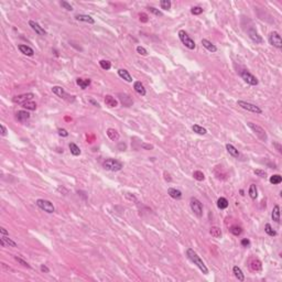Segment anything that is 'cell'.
Instances as JSON below:
<instances>
[{"instance_id": "obj_1", "label": "cell", "mask_w": 282, "mask_h": 282, "mask_svg": "<svg viewBox=\"0 0 282 282\" xmlns=\"http://www.w3.org/2000/svg\"><path fill=\"white\" fill-rule=\"evenodd\" d=\"M186 256H187V258H189L194 265H196V266H197V268L200 269V270L202 271L204 275H207V273H208L207 267H206V265L203 262V260L200 258V256H198V255L196 254L195 251H194V249H192V248H189V249L186 250Z\"/></svg>"}, {"instance_id": "obj_2", "label": "cell", "mask_w": 282, "mask_h": 282, "mask_svg": "<svg viewBox=\"0 0 282 282\" xmlns=\"http://www.w3.org/2000/svg\"><path fill=\"white\" fill-rule=\"evenodd\" d=\"M122 163L120 161L116 160V159H106L103 162V168L107 171H111V172H117L122 169Z\"/></svg>"}, {"instance_id": "obj_3", "label": "cell", "mask_w": 282, "mask_h": 282, "mask_svg": "<svg viewBox=\"0 0 282 282\" xmlns=\"http://www.w3.org/2000/svg\"><path fill=\"white\" fill-rule=\"evenodd\" d=\"M247 126L254 131V133L261 140V141H264L266 142L267 140H268V135H267L266 130H265L262 127L258 126L257 124H254V122H247Z\"/></svg>"}, {"instance_id": "obj_4", "label": "cell", "mask_w": 282, "mask_h": 282, "mask_svg": "<svg viewBox=\"0 0 282 282\" xmlns=\"http://www.w3.org/2000/svg\"><path fill=\"white\" fill-rule=\"evenodd\" d=\"M179 37H180V40H181V42H182L187 49H190V50L195 49L196 44H195V42H194V40L191 39V37H190L184 30L179 31Z\"/></svg>"}, {"instance_id": "obj_5", "label": "cell", "mask_w": 282, "mask_h": 282, "mask_svg": "<svg viewBox=\"0 0 282 282\" xmlns=\"http://www.w3.org/2000/svg\"><path fill=\"white\" fill-rule=\"evenodd\" d=\"M190 206L191 210L196 216L202 217L203 216V204L200 203V200L196 197H191L190 200Z\"/></svg>"}, {"instance_id": "obj_6", "label": "cell", "mask_w": 282, "mask_h": 282, "mask_svg": "<svg viewBox=\"0 0 282 282\" xmlns=\"http://www.w3.org/2000/svg\"><path fill=\"white\" fill-rule=\"evenodd\" d=\"M35 204H37V206L39 208H41V210H44V212L49 213V214H52V213L55 212V207H54L53 203L50 202V200H47L39 198V200H37Z\"/></svg>"}, {"instance_id": "obj_7", "label": "cell", "mask_w": 282, "mask_h": 282, "mask_svg": "<svg viewBox=\"0 0 282 282\" xmlns=\"http://www.w3.org/2000/svg\"><path fill=\"white\" fill-rule=\"evenodd\" d=\"M237 105L239 107H241L243 109L247 110V111L250 112H254V114H258L260 115L262 112V109H261L259 106H256L251 103H248V101H244V100H238L237 101Z\"/></svg>"}, {"instance_id": "obj_8", "label": "cell", "mask_w": 282, "mask_h": 282, "mask_svg": "<svg viewBox=\"0 0 282 282\" xmlns=\"http://www.w3.org/2000/svg\"><path fill=\"white\" fill-rule=\"evenodd\" d=\"M240 76H241V78H243L247 84L251 85V86H256V85H258V83H259L258 78H257L255 75H252L251 73L247 70L241 71V72H240Z\"/></svg>"}, {"instance_id": "obj_9", "label": "cell", "mask_w": 282, "mask_h": 282, "mask_svg": "<svg viewBox=\"0 0 282 282\" xmlns=\"http://www.w3.org/2000/svg\"><path fill=\"white\" fill-rule=\"evenodd\" d=\"M269 43H270L272 47H277V49H281L282 47V40H281V35L277 32V31H273L269 34Z\"/></svg>"}, {"instance_id": "obj_10", "label": "cell", "mask_w": 282, "mask_h": 282, "mask_svg": "<svg viewBox=\"0 0 282 282\" xmlns=\"http://www.w3.org/2000/svg\"><path fill=\"white\" fill-rule=\"evenodd\" d=\"M33 98H34V94L27 93V94H21V95L14 96V97L12 98V101H13L14 104H20V105H22V104L27 103V101L32 100Z\"/></svg>"}, {"instance_id": "obj_11", "label": "cell", "mask_w": 282, "mask_h": 282, "mask_svg": "<svg viewBox=\"0 0 282 282\" xmlns=\"http://www.w3.org/2000/svg\"><path fill=\"white\" fill-rule=\"evenodd\" d=\"M52 92H53L55 95H57L58 97H61V98H63V99L68 100V101H71V100H74L73 98H70V97H73V96L68 95V94L66 93L65 91H64L63 87H61V86H53V87H52Z\"/></svg>"}, {"instance_id": "obj_12", "label": "cell", "mask_w": 282, "mask_h": 282, "mask_svg": "<svg viewBox=\"0 0 282 282\" xmlns=\"http://www.w3.org/2000/svg\"><path fill=\"white\" fill-rule=\"evenodd\" d=\"M248 35L251 39V41H254L256 44H262L264 43V39L261 37V35H259V33L256 31V29L254 28L248 29Z\"/></svg>"}, {"instance_id": "obj_13", "label": "cell", "mask_w": 282, "mask_h": 282, "mask_svg": "<svg viewBox=\"0 0 282 282\" xmlns=\"http://www.w3.org/2000/svg\"><path fill=\"white\" fill-rule=\"evenodd\" d=\"M29 26L31 27V29H32V30L34 31L37 34H39V35H45L47 34V31H45L42 27L40 26L37 22L33 21V20H30V21H29Z\"/></svg>"}, {"instance_id": "obj_14", "label": "cell", "mask_w": 282, "mask_h": 282, "mask_svg": "<svg viewBox=\"0 0 282 282\" xmlns=\"http://www.w3.org/2000/svg\"><path fill=\"white\" fill-rule=\"evenodd\" d=\"M0 244H1L2 247H17L16 241H13L8 236L5 235H1V237H0Z\"/></svg>"}, {"instance_id": "obj_15", "label": "cell", "mask_w": 282, "mask_h": 282, "mask_svg": "<svg viewBox=\"0 0 282 282\" xmlns=\"http://www.w3.org/2000/svg\"><path fill=\"white\" fill-rule=\"evenodd\" d=\"M16 119L20 122H24L28 119H30V114L28 110H19L16 114Z\"/></svg>"}, {"instance_id": "obj_16", "label": "cell", "mask_w": 282, "mask_h": 282, "mask_svg": "<svg viewBox=\"0 0 282 282\" xmlns=\"http://www.w3.org/2000/svg\"><path fill=\"white\" fill-rule=\"evenodd\" d=\"M75 19H76L77 21L86 22V23H89V24L95 23L94 18H92L91 16H87V14H76V16H75Z\"/></svg>"}, {"instance_id": "obj_17", "label": "cell", "mask_w": 282, "mask_h": 282, "mask_svg": "<svg viewBox=\"0 0 282 282\" xmlns=\"http://www.w3.org/2000/svg\"><path fill=\"white\" fill-rule=\"evenodd\" d=\"M133 88H135L136 93H137L138 95H140V96H146V94H147L143 84L141 82H139V81L135 82V84H133Z\"/></svg>"}, {"instance_id": "obj_18", "label": "cell", "mask_w": 282, "mask_h": 282, "mask_svg": "<svg viewBox=\"0 0 282 282\" xmlns=\"http://www.w3.org/2000/svg\"><path fill=\"white\" fill-rule=\"evenodd\" d=\"M105 104H106V106H108V107L114 108V107H117V106H118V100H117L114 96L106 95L105 96Z\"/></svg>"}, {"instance_id": "obj_19", "label": "cell", "mask_w": 282, "mask_h": 282, "mask_svg": "<svg viewBox=\"0 0 282 282\" xmlns=\"http://www.w3.org/2000/svg\"><path fill=\"white\" fill-rule=\"evenodd\" d=\"M18 49L20 50V52H21L22 54H24V55H27V56H32L33 54H34L33 49H31L30 47H28V45H26V44H19Z\"/></svg>"}, {"instance_id": "obj_20", "label": "cell", "mask_w": 282, "mask_h": 282, "mask_svg": "<svg viewBox=\"0 0 282 282\" xmlns=\"http://www.w3.org/2000/svg\"><path fill=\"white\" fill-rule=\"evenodd\" d=\"M118 75L121 77L122 79H125L126 82H128V83L132 82V76H131L130 73H129L127 70H125V68H120V70H118Z\"/></svg>"}, {"instance_id": "obj_21", "label": "cell", "mask_w": 282, "mask_h": 282, "mask_svg": "<svg viewBox=\"0 0 282 282\" xmlns=\"http://www.w3.org/2000/svg\"><path fill=\"white\" fill-rule=\"evenodd\" d=\"M168 194L172 198H174V200H181L182 198V192L180 191V190L174 189V187H170L168 190Z\"/></svg>"}, {"instance_id": "obj_22", "label": "cell", "mask_w": 282, "mask_h": 282, "mask_svg": "<svg viewBox=\"0 0 282 282\" xmlns=\"http://www.w3.org/2000/svg\"><path fill=\"white\" fill-rule=\"evenodd\" d=\"M202 44H203V47H205V49L207 50V51L212 52V53H215V52L217 51V47H215V45L213 44V43L210 42V41H208V40L203 39V40H202Z\"/></svg>"}, {"instance_id": "obj_23", "label": "cell", "mask_w": 282, "mask_h": 282, "mask_svg": "<svg viewBox=\"0 0 282 282\" xmlns=\"http://www.w3.org/2000/svg\"><path fill=\"white\" fill-rule=\"evenodd\" d=\"M118 96L119 99L121 100L122 105H125L126 107H130L132 105V100H131V98L128 95H126V94H118Z\"/></svg>"}, {"instance_id": "obj_24", "label": "cell", "mask_w": 282, "mask_h": 282, "mask_svg": "<svg viewBox=\"0 0 282 282\" xmlns=\"http://www.w3.org/2000/svg\"><path fill=\"white\" fill-rule=\"evenodd\" d=\"M249 268L252 271H260L262 269V265H261L260 260H258V259H252L249 264Z\"/></svg>"}, {"instance_id": "obj_25", "label": "cell", "mask_w": 282, "mask_h": 282, "mask_svg": "<svg viewBox=\"0 0 282 282\" xmlns=\"http://www.w3.org/2000/svg\"><path fill=\"white\" fill-rule=\"evenodd\" d=\"M91 83H92V81L89 78H77L76 79V84L82 89H86L87 87L91 85Z\"/></svg>"}, {"instance_id": "obj_26", "label": "cell", "mask_w": 282, "mask_h": 282, "mask_svg": "<svg viewBox=\"0 0 282 282\" xmlns=\"http://www.w3.org/2000/svg\"><path fill=\"white\" fill-rule=\"evenodd\" d=\"M226 150H227V152H228V153L230 154L231 156H234V158H239V156H240L239 151H238V150L236 149V148L234 147L233 145H230V143H227V145H226Z\"/></svg>"}, {"instance_id": "obj_27", "label": "cell", "mask_w": 282, "mask_h": 282, "mask_svg": "<svg viewBox=\"0 0 282 282\" xmlns=\"http://www.w3.org/2000/svg\"><path fill=\"white\" fill-rule=\"evenodd\" d=\"M106 133H107L108 138H109L111 141H118L119 137H120V136H119V133H118V131L115 130V129H112V128L107 129V132H106Z\"/></svg>"}, {"instance_id": "obj_28", "label": "cell", "mask_w": 282, "mask_h": 282, "mask_svg": "<svg viewBox=\"0 0 282 282\" xmlns=\"http://www.w3.org/2000/svg\"><path fill=\"white\" fill-rule=\"evenodd\" d=\"M233 272L234 275H235V277L238 279V281H245V275L243 273V271H241V269L239 268L238 266H235L233 268Z\"/></svg>"}, {"instance_id": "obj_29", "label": "cell", "mask_w": 282, "mask_h": 282, "mask_svg": "<svg viewBox=\"0 0 282 282\" xmlns=\"http://www.w3.org/2000/svg\"><path fill=\"white\" fill-rule=\"evenodd\" d=\"M271 217H272V220H275V223H280V206L279 205L273 206L272 213H271Z\"/></svg>"}, {"instance_id": "obj_30", "label": "cell", "mask_w": 282, "mask_h": 282, "mask_svg": "<svg viewBox=\"0 0 282 282\" xmlns=\"http://www.w3.org/2000/svg\"><path fill=\"white\" fill-rule=\"evenodd\" d=\"M228 205H229L228 200H227L225 197H219L218 200H217V207H218L219 210H225V208L228 207Z\"/></svg>"}, {"instance_id": "obj_31", "label": "cell", "mask_w": 282, "mask_h": 282, "mask_svg": "<svg viewBox=\"0 0 282 282\" xmlns=\"http://www.w3.org/2000/svg\"><path fill=\"white\" fill-rule=\"evenodd\" d=\"M248 194H249L250 198L251 200H256L258 197V189H257L256 184H251L249 186V191H248Z\"/></svg>"}, {"instance_id": "obj_32", "label": "cell", "mask_w": 282, "mask_h": 282, "mask_svg": "<svg viewBox=\"0 0 282 282\" xmlns=\"http://www.w3.org/2000/svg\"><path fill=\"white\" fill-rule=\"evenodd\" d=\"M68 148H70V151L71 153L73 154V156H77L81 154V149H79V147L77 145H75L74 142H71L70 145H68Z\"/></svg>"}, {"instance_id": "obj_33", "label": "cell", "mask_w": 282, "mask_h": 282, "mask_svg": "<svg viewBox=\"0 0 282 282\" xmlns=\"http://www.w3.org/2000/svg\"><path fill=\"white\" fill-rule=\"evenodd\" d=\"M210 235H212L214 238H220V237H221V230H220V228H219V227H217V226L210 227Z\"/></svg>"}, {"instance_id": "obj_34", "label": "cell", "mask_w": 282, "mask_h": 282, "mask_svg": "<svg viewBox=\"0 0 282 282\" xmlns=\"http://www.w3.org/2000/svg\"><path fill=\"white\" fill-rule=\"evenodd\" d=\"M192 129H193L194 132H196L197 135H205V133L207 132V130H206L204 127L200 126V125H193Z\"/></svg>"}, {"instance_id": "obj_35", "label": "cell", "mask_w": 282, "mask_h": 282, "mask_svg": "<svg viewBox=\"0 0 282 282\" xmlns=\"http://www.w3.org/2000/svg\"><path fill=\"white\" fill-rule=\"evenodd\" d=\"M269 181H270L271 184L278 185L282 182V176L280 174H275V175H272V176H270V180H269Z\"/></svg>"}, {"instance_id": "obj_36", "label": "cell", "mask_w": 282, "mask_h": 282, "mask_svg": "<svg viewBox=\"0 0 282 282\" xmlns=\"http://www.w3.org/2000/svg\"><path fill=\"white\" fill-rule=\"evenodd\" d=\"M22 107L27 110H35L37 109V104L34 101H32V100H30V101H27V103L22 104Z\"/></svg>"}, {"instance_id": "obj_37", "label": "cell", "mask_w": 282, "mask_h": 282, "mask_svg": "<svg viewBox=\"0 0 282 282\" xmlns=\"http://www.w3.org/2000/svg\"><path fill=\"white\" fill-rule=\"evenodd\" d=\"M99 65H100V67L105 71H108L111 68V63H110L109 61H107V60H100Z\"/></svg>"}, {"instance_id": "obj_38", "label": "cell", "mask_w": 282, "mask_h": 282, "mask_svg": "<svg viewBox=\"0 0 282 282\" xmlns=\"http://www.w3.org/2000/svg\"><path fill=\"white\" fill-rule=\"evenodd\" d=\"M229 230H230V233L235 236H239V235H241V233H243V228L240 226H236V225L235 226H231L230 228H229Z\"/></svg>"}, {"instance_id": "obj_39", "label": "cell", "mask_w": 282, "mask_h": 282, "mask_svg": "<svg viewBox=\"0 0 282 282\" xmlns=\"http://www.w3.org/2000/svg\"><path fill=\"white\" fill-rule=\"evenodd\" d=\"M193 177L196 180V181H204V179H205V175H204V173L202 172V171H194L193 173Z\"/></svg>"}, {"instance_id": "obj_40", "label": "cell", "mask_w": 282, "mask_h": 282, "mask_svg": "<svg viewBox=\"0 0 282 282\" xmlns=\"http://www.w3.org/2000/svg\"><path fill=\"white\" fill-rule=\"evenodd\" d=\"M265 231H266L269 236H271V237H273V236L277 235V231H275V229L271 227L270 224H266V226H265Z\"/></svg>"}, {"instance_id": "obj_41", "label": "cell", "mask_w": 282, "mask_h": 282, "mask_svg": "<svg viewBox=\"0 0 282 282\" xmlns=\"http://www.w3.org/2000/svg\"><path fill=\"white\" fill-rule=\"evenodd\" d=\"M160 7H161V9H163V10H169L171 8V1L170 0H161Z\"/></svg>"}, {"instance_id": "obj_42", "label": "cell", "mask_w": 282, "mask_h": 282, "mask_svg": "<svg viewBox=\"0 0 282 282\" xmlns=\"http://www.w3.org/2000/svg\"><path fill=\"white\" fill-rule=\"evenodd\" d=\"M14 259H16V260L18 261V262H19V264H20V265H21V266L27 267V268H29V269L31 268V266H30V265H29L28 262H27V261H24L22 258H20V257H18V256H14Z\"/></svg>"}, {"instance_id": "obj_43", "label": "cell", "mask_w": 282, "mask_h": 282, "mask_svg": "<svg viewBox=\"0 0 282 282\" xmlns=\"http://www.w3.org/2000/svg\"><path fill=\"white\" fill-rule=\"evenodd\" d=\"M148 9L150 10V12H151V13H153L154 16H156V17H162V16H163V13H162L160 10L156 9V8H154V7H149Z\"/></svg>"}, {"instance_id": "obj_44", "label": "cell", "mask_w": 282, "mask_h": 282, "mask_svg": "<svg viewBox=\"0 0 282 282\" xmlns=\"http://www.w3.org/2000/svg\"><path fill=\"white\" fill-rule=\"evenodd\" d=\"M191 12H192V14H195V16H197V14H200L202 12H203V8H200V7H193L191 9Z\"/></svg>"}, {"instance_id": "obj_45", "label": "cell", "mask_w": 282, "mask_h": 282, "mask_svg": "<svg viewBox=\"0 0 282 282\" xmlns=\"http://www.w3.org/2000/svg\"><path fill=\"white\" fill-rule=\"evenodd\" d=\"M61 6L64 8V9L67 10V11H72L73 10V7L71 6V3L67 2V1H61Z\"/></svg>"}, {"instance_id": "obj_46", "label": "cell", "mask_w": 282, "mask_h": 282, "mask_svg": "<svg viewBox=\"0 0 282 282\" xmlns=\"http://www.w3.org/2000/svg\"><path fill=\"white\" fill-rule=\"evenodd\" d=\"M137 52H138V54H140V55H142V56H146L148 54L147 50L142 47H137Z\"/></svg>"}, {"instance_id": "obj_47", "label": "cell", "mask_w": 282, "mask_h": 282, "mask_svg": "<svg viewBox=\"0 0 282 282\" xmlns=\"http://www.w3.org/2000/svg\"><path fill=\"white\" fill-rule=\"evenodd\" d=\"M254 173L257 175V176H260V177H266L267 176V173L265 172V171H262V170H255Z\"/></svg>"}, {"instance_id": "obj_48", "label": "cell", "mask_w": 282, "mask_h": 282, "mask_svg": "<svg viewBox=\"0 0 282 282\" xmlns=\"http://www.w3.org/2000/svg\"><path fill=\"white\" fill-rule=\"evenodd\" d=\"M57 132H58V135L61 136V137H67V136H68L67 130H66V129H64V128H60L57 130Z\"/></svg>"}, {"instance_id": "obj_49", "label": "cell", "mask_w": 282, "mask_h": 282, "mask_svg": "<svg viewBox=\"0 0 282 282\" xmlns=\"http://www.w3.org/2000/svg\"><path fill=\"white\" fill-rule=\"evenodd\" d=\"M88 103H89V104H92V105H93V106H95V107L100 108L99 103H98L97 100H95V99H94V98H88Z\"/></svg>"}, {"instance_id": "obj_50", "label": "cell", "mask_w": 282, "mask_h": 282, "mask_svg": "<svg viewBox=\"0 0 282 282\" xmlns=\"http://www.w3.org/2000/svg\"><path fill=\"white\" fill-rule=\"evenodd\" d=\"M139 17H140V21L141 22H148V20H149V18H148V16L146 13H140L139 14Z\"/></svg>"}, {"instance_id": "obj_51", "label": "cell", "mask_w": 282, "mask_h": 282, "mask_svg": "<svg viewBox=\"0 0 282 282\" xmlns=\"http://www.w3.org/2000/svg\"><path fill=\"white\" fill-rule=\"evenodd\" d=\"M240 244H241V246H244V247H248V246L250 245V240L247 239V238H244V239H241Z\"/></svg>"}, {"instance_id": "obj_52", "label": "cell", "mask_w": 282, "mask_h": 282, "mask_svg": "<svg viewBox=\"0 0 282 282\" xmlns=\"http://www.w3.org/2000/svg\"><path fill=\"white\" fill-rule=\"evenodd\" d=\"M0 129H1V135H2L3 137H6V136H7V133H8L7 128H6V127L3 126L2 124H1V125H0Z\"/></svg>"}, {"instance_id": "obj_53", "label": "cell", "mask_w": 282, "mask_h": 282, "mask_svg": "<svg viewBox=\"0 0 282 282\" xmlns=\"http://www.w3.org/2000/svg\"><path fill=\"white\" fill-rule=\"evenodd\" d=\"M40 269H41V271H42V272H44V273H49V272H50V269L47 268V267L45 266V265H41Z\"/></svg>"}, {"instance_id": "obj_54", "label": "cell", "mask_w": 282, "mask_h": 282, "mask_svg": "<svg viewBox=\"0 0 282 282\" xmlns=\"http://www.w3.org/2000/svg\"><path fill=\"white\" fill-rule=\"evenodd\" d=\"M273 146H275V147L277 148L278 152H279V153H281V152H282V147H281V145H280V143H277V142H273Z\"/></svg>"}, {"instance_id": "obj_55", "label": "cell", "mask_w": 282, "mask_h": 282, "mask_svg": "<svg viewBox=\"0 0 282 282\" xmlns=\"http://www.w3.org/2000/svg\"><path fill=\"white\" fill-rule=\"evenodd\" d=\"M141 147H142L143 149H147V150L153 149V146H152V145H147V143H142V145H141Z\"/></svg>"}, {"instance_id": "obj_56", "label": "cell", "mask_w": 282, "mask_h": 282, "mask_svg": "<svg viewBox=\"0 0 282 282\" xmlns=\"http://www.w3.org/2000/svg\"><path fill=\"white\" fill-rule=\"evenodd\" d=\"M164 179H166V181H168V182H171V181H172V179H171L170 174H169V173H166V172H164Z\"/></svg>"}, {"instance_id": "obj_57", "label": "cell", "mask_w": 282, "mask_h": 282, "mask_svg": "<svg viewBox=\"0 0 282 282\" xmlns=\"http://www.w3.org/2000/svg\"><path fill=\"white\" fill-rule=\"evenodd\" d=\"M0 233H1V235L9 236V233H8V231L6 230V228H3V227H1V228H0Z\"/></svg>"}, {"instance_id": "obj_58", "label": "cell", "mask_w": 282, "mask_h": 282, "mask_svg": "<svg viewBox=\"0 0 282 282\" xmlns=\"http://www.w3.org/2000/svg\"><path fill=\"white\" fill-rule=\"evenodd\" d=\"M119 149L121 150V151L122 150H125L126 149V145H125V143H120V145H119Z\"/></svg>"}]
</instances>
